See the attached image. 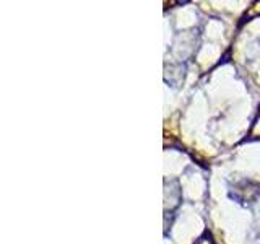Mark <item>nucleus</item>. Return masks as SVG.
<instances>
[{"mask_svg": "<svg viewBox=\"0 0 260 244\" xmlns=\"http://www.w3.org/2000/svg\"><path fill=\"white\" fill-rule=\"evenodd\" d=\"M249 138H260V106H258V114H257V117H255V120H254V124H252Z\"/></svg>", "mask_w": 260, "mask_h": 244, "instance_id": "nucleus-1", "label": "nucleus"}, {"mask_svg": "<svg viewBox=\"0 0 260 244\" xmlns=\"http://www.w3.org/2000/svg\"><path fill=\"white\" fill-rule=\"evenodd\" d=\"M255 16H260V2H255L249 7V10L244 15V20L247 18H255Z\"/></svg>", "mask_w": 260, "mask_h": 244, "instance_id": "nucleus-2", "label": "nucleus"}, {"mask_svg": "<svg viewBox=\"0 0 260 244\" xmlns=\"http://www.w3.org/2000/svg\"><path fill=\"white\" fill-rule=\"evenodd\" d=\"M195 244H215V241H213V238H211L210 234H203L202 238L197 239V242H195Z\"/></svg>", "mask_w": 260, "mask_h": 244, "instance_id": "nucleus-3", "label": "nucleus"}]
</instances>
